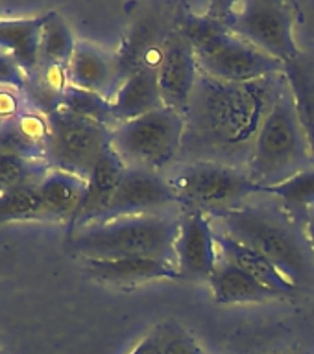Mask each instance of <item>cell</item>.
<instances>
[{
	"mask_svg": "<svg viewBox=\"0 0 314 354\" xmlns=\"http://www.w3.org/2000/svg\"><path fill=\"white\" fill-rule=\"evenodd\" d=\"M63 109L71 111L72 115L82 116L85 120L96 122L105 127L116 126L113 109H111V100L102 96V94L91 93V91H83L69 85L65 96H63Z\"/></svg>",
	"mask_w": 314,
	"mask_h": 354,
	"instance_id": "cell-29",
	"label": "cell"
},
{
	"mask_svg": "<svg viewBox=\"0 0 314 354\" xmlns=\"http://www.w3.org/2000/svg\"><path fill=\"white\" fill-rule=\"evenodd\" d=\"M159 107L165 105L161 100L155 68H139L128 74L111 98V109L116 124L135 120Z\"/></svg>",
	"mask_w": 314,
	"mask_h": 354,
	"instance_id": "cell-18",
	"label": "cell"
},
{
	"mask_svg": "<svg viewBox=\"0 0 314 354\" xmlns=\"http://www.w3.org/2000/svg\"><path fill=\"white\" fill-rule=\"evenodd\" d=\"M218 245L213 218L200 210H185L180 218L176 268L180 279L209 281L218 266Z\"/></svg>",
	"mask_w": 314,
	"mask_h": 354,
	"instance_id": "cell-11",
	"label": "cell"
},
{
	"mask_svg": "<svg viewBox=\"0 0 314 354\" xmlns=\"http://www.w3.org/2000/svg\"><path fill=\"white\" fill-rule=\"evenodd\" d=\"M43 17L0 21V50H4L24 68L32 71L39 63V35Z\"/></svg>",
	"mask_w": 314,
	"mask_h": 354,
	"instance_id": "cell-24",
	"label": "cell"
},
{
	"mask_svg": "<svg viewBox=\"0 0 314 354\" xmlns=\"http://www.w3.org/2000/svg\"><path fill=\"white\" fill-rule=\"evenodd\" d=\"M304 225H305V234H307V240H309V245L314 253V207L307 212V216H305Z\"/></svg>",
	"mask_w": 314,
	"mask_h": 354,
	"instance_id": "cell-34",
	"label": "cell"
},
{
	"mask_svg": "<svg viewBox=\"0 0 314 354\" xmlns=\"http://www.w3.org/2000/svg\"><path fill=\"white\" fill-rule=\"evenodd\" d=\"M198 76L200 66L193 44L183 35L182 28L171 30L163 43L157 66V85L163 105L185 116Z\"/></svg>",
	"mask_w": 314,
	"mask_h": 354,
	"instance_id": "cell-10",
	"label": "cell"
},
{
	"mask_svg": "<svg viewBox=\"0 0 314 354\" xmlns=\"http://www.w3.org/2000/svg\"><path fill=\"white\" fill-rule=\"evenodd\" d=\"M159 330L163 354H204L193 337L185 334L180 326L163 325Z\"/></svg>",
	"mask_w": 314,
	"mask_h": 354,
	"instance_id": "cell-30",
	"label": "cell"
},
{
	"mask_svg": "<svg viewBox=\"0 0 314 354\" xmlns=\"http://www.w3.org/2000/svg\"><path fill=\"white\" fill-rule=\"evenodd\" d=\"M39 192L50 221L69 223L71 227L82 209L83 198L87 192V179L69 171L50 168L43 181L39 183Z\"/></svg>",
	"mask_w": 314,
	"mask_h": 354,
	"instance_id": "cell-20",
	"label": "cell"
},
{
	"mask_svg": "<svg viewBox=\"0 0 314 354\" xmlns=\"http://www.w3.org/2000/svg\"><path fill=\"white\" fill-rule=\"evenodd\" d=\"M130 354H163V345H161L159 330H154L148 336H144L139 345L133 348Z\"/></svg>",
	"mask_w": 314,
	"mask_h": 354,
	"instance_id": "cell-33",
	"label": "cell"
},
{
	"mask_svg": "<svg viewBox=\"0 0 314 354\" xmlns=\"http://www.w3.org/2000/svg\"><path fill=\"white\" fill-rule=\"evenodd\" d=\"M49 170L50 166L46 160L0 153V196L28 185H39Z\"/></svg>",
	"mask_w": 314,
	"mask_h": 354,
	"instance_id": "cell-28",
	"label": "cell"
},
{
	"mask_svg": "<svg viewBox=\"0 0 314 354\" xmlns=\"http://www.w3.org/2000/svg\"><path fill=\"white\" fill-rule=\"evenodd\" d=\"M26 72L8 52L0 50V87H13L22 91Z\"/></svg>",
	"mask_w": 314,
	"mask_h": 354,
	"instance_id": "cell-32",
	"label": "cell"
},
{
	"mask_svg": "<svg viewBox=\"0 0 314 354\" xmlns=\"http://www.w3.org/2000/svg\"><path fill=\"white\" fill-rule=\"evenodd\" d=\"M50 140L49 116L28 107L10 124L0 126V153L46 160Z\"/></svg>",
	"mask_w": 314,
	"mask_h": 354,
	"instance_id": "cell-17",
	"label": "cell"
},
{
	"mask_svg": "<svg viewBox=\"0 0 314 354\" xmlns=\"http://www.w3.org/2000/svg\"><path fill=\"white\" fill-rule=\"evenodd\" d=\"M78 41L65 19L50 11L43 17V26L39 35V61L67 65L71 63Z\"/></svg>",
	"mask_w": 314,
	"mask_h": 354,
	"instance_id": "cell-25",
	"label": "cell"
},
{
	"mask_svg": "<svg viewBox=\"0 0 314 354\" xmlns=\"http://www.w3.org/2000/svg\"><path fill=\"white\" fill-rule=\"evenodd\" d=\"M49 124L46 162L50 168L89 179L98 159L111 146V127L85 120L63 107L49 115Z\"/></svg>",
	"mask_w": 314,
	"mask_h": 354,
	"instance_id": "cell-9",
	"label": "cell"
},
{
	"mask_svg": "<svg viewBox=\"0 0 314 354\" xmlns=\"http://www.w3.org/2000/svg\"><path fill=\"white\" fill-rule=\"evenodd\" d=\"M4 221H50L39 185H28L0 196V223Z\"/></svg>",
	"mask_w": 314,
	"mask_h": 354,
	"instance_id": "cell-27",
	"label": "cell"
},
{
	"mask_svg": "<svg viewBox=\"0 0 314 354\" xmlns=\"http://www.w3.org/2000/svg\"><path fill=\"white\" fill-rule=\"evenodd\" d=\"M309 160H313L309 142L298 120L287 85L277 96L276 104L272 105L257 133L246 171L263 190L305 170Z\"/></svg>",
	"mask_w": 314,
	"mask_h": 354,
	"instance_id": "cell-5",
	"label": "cell"
},
{
	"mask_svg": "<svg viewBox=\"0 0 314 354\" xmlns=\"http://www.w3.org/2000/svg\"><path fill=\"white\" fill-rule=\"evenodd\" d=\"M172 203H176L174 192L168 179L161 177L159 171L128 166L110 209L98 223L130 216L161 214V210Z\"/></svg>",
	"mask_w": 314,
	"mask_h": 354,
	"instance_id": "cell-12",
	"label": "cell"
},
{
	"mask_svg": "<svg viewBox=\"0 0 314 354\" xmlns=\"http://www.w3.org/2000/svg\"><path fill=\"white\" fill-rule=\"evenodd\" d=\"M185 116L159 107L111 129V148L128 166L159 171L182 155Z\"/></svg>",
	"mask_w": 314,
	"mask_h": 354,
	"instance_id": "cell-7",
	"label": "cell"
},
{
	"mask_svg": "<svg viewBox=\"0 0 314 354\" xmlns=\"http://www.w3.org/2000/svg\"><path fill=\"white\" fill-rule=\"evenodd\" d=\"M166 35L168 33H165L163 30V22L159 17L148 15L135 22L124 39L121 52L115 54L122 80L139 68H155L157 71Z\"/></svg>",
	"mask_w": 314,
	"mask_h": 354,
	"instance_id": "cell-16",
	"label": "cell"
},
{
	"mask_svg": "<svg viewBox=\"0 0 314 354\" xmlns=\"http://www.w3.org/2000/svg\"><path fill=\"white\" fill-rule=\"evenodd\" d=\"M69 85L71 83H69L67 65L39 61L32 71L26 72V82H24L22 93L32 109L49 116L54 111L61 109L63 96H65Z\"/></svg>",
	"mask_w": 314,
	"mask_h": 354,
	"instance_id": "cell-22",
	"label": "cell"
},
{
	"mask_svg": "<svg viewBox=\"0 0 314 354\" xmlns=\"http://www.w3.org/2000/svg\"><path fill=\"white\" fill-rule=\"evenodd\" d=\"M28 107L30 105H28L22 91L13 87H0V126L15 120L17 116Z\"/></svg>",
	"mask_w": 314,
	"mask_h": 354,
	"instance_id": "cell-31",
	"label": "cell"
},
{
	"mask_svg": "<svg viewBox=\"0 0 314 354\" xmlns=\"http://www.w3.org/2000/svg\"><path fill=\"white\" fill-rule=\"evenodd\" d=\"M177 205L211 218L226 214L261 192L248 171L213 160H187L168 179Z\"/></svg>",
	"mask_w": 314,
	"mask_h": 354,
	"instance_id": "cell-6",
	"label": "cell"
},
{
	"mask_svg": "<svg viewBox=\"0 0 314 354\" xmlns=\"http://www.w3.org/2000/svg\"><path fill=\"white\" fill-rule=\"evenodd\" d=\"M193 44L200 71L232 83L257 82L281 74L283 63L261 52L224 26L218 17L187 15L180 24Z\"/></svg>",
	"mask_w": 314,
	"mask_h": 354,
	"instance_id": "cell-4",
	"label": "cell"
},
{
	"mask_svg": "<svg viewBox=\"0 0 314 354\" xmlns=\"http://www.w3.org/2000/svg\"><path fill=\"white\" fill-rule=\"evenodd\" d=\"M177 232L180 216H130L78 229L69 248L83 260L146 257L176 264Z\"/></svg>",
	"mask_w": 314,
	"mask_h": 354,
	"instance_id": "cell-3",
	"label": "cell"
},
{
	"mask_svg": "<svg viewBox=\"0 0 314 354\" xmlns=\"http://www.w3.org/2000/svg\"><path fill=\"white\" fill-rule=\"evenodd\" d=\"M261 194L276 198L296 220L304 221L314 207V168H305L287 181L263 188Z\"/></svg>",
	"mask_w": 314,
	"mask_h": 354,
	"instance_id": "cell-26",
	"label": "cell"
},
{
	"mask_svg": "<svg viewBox=\"0 0 314 354\" xmlns=\"http://www.w3.org/2000/svg\"><path fill=\"white\" fill-rule=\"evenodd\" d=\"M126 168L128 165L121 159V155L116 153L115 149L111 146L105 149L104 155L100 157L96 166L91 171V176H89L87 192L83 198L82 209L78 212L74 223L69 227L71 234L82 227L98 223L104 218V214L110 209L111 199L115 196L116 188L124 177Z\"/></svg>",
	"mask_w": 314,
	"mask_h": 354,
	"instance_id": "cell-14",
	"label": "cell"
},
{
	"mask_svg": "<svg viewBox=\"0 0 314 354\" xmlns=\"http://www.w3.org/2000/svg\"><path fill=\"white\" fill-rule=\"evenodd\" d=\"M67 74L72 87L102 94L110 100L122 82L116 55L89 41H78Z\"/></svg>",
	"mask_w": 314,
	"mask_h": 354,
	"instance_id": "cell-13",
	"label": "cell"
},
{
	"mask_svg": "<svg viewBox=\"0 0 314 354\" xmlns=\"http://www.w3.org/2000/svg\"><path fill=\"white\" fill-rule=\"evenodd\" d=\"M83 268L94 281L110 286H139L154 281H174L180 279L176 264L159 259L132 257L115 260H83Z\"/></svg>",
	"mask_w": 314,
	"mask_h": 354,
	"instance_id": "cell-15",
	"label": "cell"
},
{
	"mask_svg": "<svg viewBox=\"0 0 314 354\" xmlns=\"http://www.w3.org/2000/svg\"><path fill=\"white\" fill-rule=\"evenodd\" d=\"M287 88L285 74L257 82H222L200 71L185 113L182 155L246 170L263 122Z\"/></svg>",
	"mask_w": 314,
	"mask_h": 354,
	"instance_id": "cell-1",
	"label": "cell"
},
{
	"mask_svg": "<svg viewBox=\"0 0 314 354\" xmlns=\"http://www.w3.org/2000/svg\"><path fill=\"white\" fill-rule=\"evenodd\" d=\"M216 245H218L220 260L243 270L244 273L254 277L255 281H259L261 284L279 293L281 297L283 295H294L298 292V288L290 284L287 277L283 275L266 257H263L259 251L237 242L235 238H232L220 229H216Z\"/></svg>",
	"mask_w": 314,
	"mask_h": 354,
	"instance_id": "cell-19",
	"label": "cell"
},
{
	"mask_svg": "<svg viewBox=\"0 0 314 354\" xmlns=\"http://www.w3.org/2000/svg\"><path fill=\"white\" fill-rule=\"evenodd\" d=\"M283 74L314 159V61L305 54L298 55L296 59L285 63Z\"/></svg>",
	"mask_w": 314,
	"mask_h": 354,
	"instance_id": "cell-23",
	"label": "cell"
},
{
	"mask_svg": "<svg viewBox=\"0 0 314 354\" xmlns=\"http://www.w3.org/2000/svg\"><path fill=\"white\" fill-rule=\"evenodd\" d=\"M220 21L237 37L283 65L302 55L293 33L294 11L285 2L250 0L233 4Z\"/></svg>",
	"mask_w": 314,
	"mask_h": 354,
	"instance_id": "cell-8",
	"label": "cell"
},
{
	"mask_svg": "<svg viewBox=\"0 0 314 354\" xmlns=\"http://www.w3.org/2000/svg\"><path fill=\"white\" fill-rule=\"evenodd\" d=\"M209 286L216 303L220 304H243V303H266L272 299L281 297L254 277L244 273L235 266L218 260L216 270L209 277Z\"/></svg>",
	"mask_w": 314,
	"mask_h": 354,
	"instance_id": "cell-21",
	"label": "cell"
},
{
	"mask_svg": "<svg viewBox=\"0 0 314 354\" xmlns=\"http://www.w3.org/2000/svg\"><path fill=\"white\" fill-rule=\"evenodd\" d=\"M213 220H218L220 231L266 257L298 290L314 282V253L304 221L279 201L277 207L244 203Z\"/></svg>",
	"mask_w": 314,
	"mask_h": 354,
	"instance_id": "cell-2",
	"label": "cell"
}]
</instances>
